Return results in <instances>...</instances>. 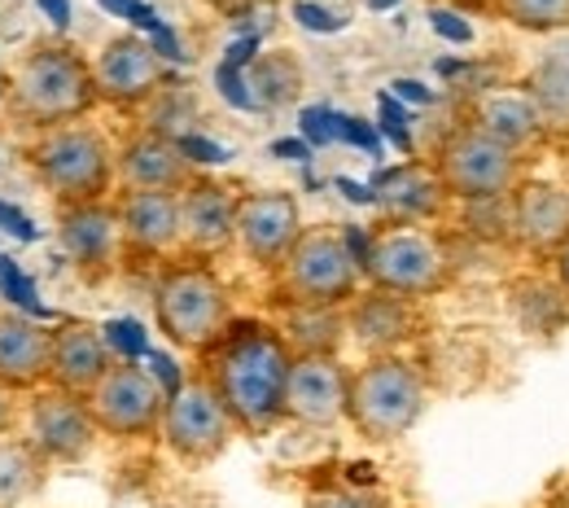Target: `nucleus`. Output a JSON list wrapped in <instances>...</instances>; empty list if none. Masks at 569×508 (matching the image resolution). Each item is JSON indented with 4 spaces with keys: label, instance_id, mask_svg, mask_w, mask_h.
<instances>
[{
    "label": "nucleus",
    "instance_id": "f257e3e1",
    "mask_svg": "<svg viewBox=\"0 0 569 508\" xmlns=\"http://www.w3.org/2000/svg\"><path fill=\"white\" fill-rule=\"evenodd\" d=\"M293 347L268 320H232L211 351H202V377L246 438L272 435L284 421V386Z\"/></svg>",
    "mask_w": 569,
    "mask_h": 508
},
{
    "label": "nucleus",
    "instance_id": "f03ea898",
    "mask_svg": "<svg viewBox=\"0 0 569 508\" xmlns=\"http://www.w3.org/2000/svg\"><path fill=\"white\" fill-rule=\"evenodd\" d=\"M0 106L13 123H22L31 132L88 119L101 106L92 58H83V49H74L71 40H36L4 71Z\"/></svg>",
    "mask_w": 569,
    "mask_h": 508
},
{
    "label": "nucleus",
    "instance_id": "7ed1b4c3",
    "mask_svg": "<svg viewBox=\"0 0 569 508\" xmlns=\"http://www.w3.org/2000/svg\"><path fill=\"white\" fill-rule=\"evenodd\" d=\"M153 320L171 347H180L189 356L211 351L223 338V329L237 320L232 293L223 286V277L214 272L211 259L176 255L162 263V272L153 281Z\"/></svg>",
    "mask_w": 569,
    "mask_h": 508
},
{
    "label": "nucleus",
    "instance_id": "20e7f679",
    "mask_svg": "<svg viewBox=\"0 0 569 508\" xmlns=\"http://www.w3.org/2000/svg\"><path fill=\"white\" fill-rule=\"evenodd\" d=\"M22 162L31 176L49 189L58 207H88V202H110L119 171H114V141L79 119L62 128H44L22 146Z\"/></svg>",
    "mask_w": 569,
    "mask_h": 508
},
{
    "label": "nucleus",
    "instance_id": "39448f33",
    "mask_svg": "<svg viewBox=\"0 0 569 508\" xmlns=\"http://www.w3.org/2000/svg\"><path fill=\"white\" fill-rule=\"evenodd\" d=\"M272 277H277L281 307H316V311H347L363 286L351 237L347 228H333V223L302 228Z\"/></svg>",
    "mask_w": 569,
    "mask_h": 508
},
{
    "label": "nucleus",
    "instance_id": "423d86ee",
    "mask_svg": "<svg viewBox=\"0 0 569 508\" xmlns=\"http://www.w3.org/2000/svg\"><path fill=\"white\" fill-rule=\"evenodd\" d=\"M359 272L372 290L408 298V302H426L451 286L456 259H451L447 241L426 223H381L363 241Z\"/></svg>",
    "mask_w": 569,
    "mask_h": 508
},
{
    "label": "nucleus",
    "instance_id": "0eeeda50",
    "mask_svg": "<svg viewBox=\"0 0 569 508\" xmlns=\"http://www.w3.org/2000/svg\"><path fill=\"white\" fill-rule=\"evenodd\" d=\"M429 390L421 368L412 360L395 356H368L351 368L347 386V421L368 442H399L412 435V426L426 417Z\"/></svg>",
    "mask_w": 569,
    "mask_h": 508
},
{
    "label": "nucleus",
    "instance_id": "6e6552de",
    "mask_svg": "<svg viewBox=\"0 0 569 508\" xmlns=\"http://www.w3.org/2000/svg\"><path fill=\"white\" fill-rule=\"evenodd\" d=\"M433 176L442 180L447 198L456 202H508L517 185L526 180V153L499 146L473 123H456L438 146H433Z\"/></svg>",
    "mask_w": 569,
    "mask_h": 508
},
{
    "label": "nucleus",
    "instance_id": "1a4fd4ad",
    "mask_svg": "<svg viewBox=\"0 0 569 508\" xmlns=\"http://www.w3.org/2000/svg\"><path fill=\"white\" fill-rule=\"evenodd\" d=\"M97 435L106 438H158L162 412H167V390L158 377L137 360H114L106 377L83 395Z\"/></svg>",
    "mask_w": 569,
    "mask_h": 508
},
{
    "label": "nucleus",
    "instance_id": "9d476101",
    "mask_svg": "<svg viewBox=\"0 0 569 508\" xmlns=\"http://www.w3.org/2000/svg\"><path fill=\"white\" fill-rule=\"evenodd\" d=\"M237 435H241L237 421L228 417V408L219 404V395L207 386L202 372L189 377V381H180V386L167 395V412H162L158 438H162L184 465H211V460H219V456L232 447Z\"/></svg>",
    "mask_w": 569,
    "mask_h": 508
},
{
    "label": "nucleus",
    "instance_id": "9b49d317",
    "mask_svg": "<svg viewBox=\"0 0 569 508\" xmlns=\"http://www.w3.org/2000/svg\"><path fill=\"white\" fill-rule=\"evenodd\" d=\"M92 79H97V101L114 110H141L171 83V71L167 58L153 49V40L123 31L106 40L101 53L92 58Z\"/></svg>",
    "mask_w": 569,
    "mask_h": 508
},
{
    "label": "nucleus",
    "instance_id": "f8f14e48",
    "mask_svg": "<svg viewBox=\"0 0 569 508\" xmlns=\"http://www.w3.org/2000/svg\"><path fill=\"white\" fill-rule=\"evenodd\" d=\"M22 438L40 451V460L53 465H79L97 447V426L83 404V395H67L58 386H40L27 404V430Z\"/></svg>",
    "mask_w": 569,
    "mask_h": 508
},
{
    "label": "nucleus",
    "instance_id": "ddd939ff",
    "mask_svg": "<svg viewBox=\"0 0 569 508\" xmlns=\"http://www.w3.org/2000/svg\"><path fill=\"white\" fill-rule=\"evenodd\" d=\"M298 232H302V207H298L293 193H284V189L241 193V202H237V250L254 268L277 272L284 255L293 250Z\"/></svg>",
    "mask_w": 569,
    "mask_h": 508
},
{
    "label": "nucleus",
    "instance_id": "4468645a",
    "mask_svg": "<svg viewBox=\"0 0 569 508\" xmlns=\"http://www.w3.org/2000/svg\"><path fill=\"white\" fill-rule=\"evenodd\" d=\"M58 241L88 286L110 281L123 259V228H119L114 198L88 202V207H58Z\"/></svg>",
    "mask_w": 569,
    "mask_h": 508
},
{
    "label": "nucleus",
    "instance_id": "2eb2a0df",
    "mask_svg": "<svg viewBox=\"0 0 569 508\" xmlns=\"http://www.w3.org/2000/svg\"><path fill=\"white\" fill-rule=\"evenodd\" d=\"M347 386L351 368L338 356H293L289 386H284V421L307 430H333L347 421Z\"/></svg>",
    "mask_w": 569,
    "mask_h": 508
},
{
    "label": "nucleus",
    "instance_id": "dca6fc26",
    "mask_svg": "<svg viewBox=\"0 0 569 508\" xmlns=\"http://www.w3.org/2000/svg\"><path fill=\"white\" fill-rule=\"evenodd\" d=\"M123 228V259L167 263L180 255V193L167 189H123L114 198Z\"/></svg>",
    "mask_w": 569,
    "mask_h": 508
},
{
    "label": "nucleus",
    "instance_id": "f3484780",
    "mask_svg": "<svg viewBox=\"0 0 569 508\" xmlns=\"http://www.w3.org/2000/svg\"><path fill=\"white\" fill-rule=\"evenodd\" d=\"M237 202L241 193L223 180L198 176L180 189V255L214 259L237 246Z\"/></svg>",
    "mask_w": 569,
    "mask_h": 508
},
{
    "label": "nucleus",
    "instance_id": "a211bd4d",
    "mask_svg": "<svg viewBox=\"0 0 569 508\" xmlns=\"http://www.w3.org/2000/svg\"><path fill=\"white\" fill-rule=\"evenodd\" d=\"M114 171L119 189H167L180 193L198 180V167L180 146V137L158 132V128H137L123 146L114 149Z\"/></svg>",
    "mask_w": 569,
    "mask_h": 508
},
{
    "label": "nucleus",
    "instance_id": "6ab92c4d",
    "mask_svg": "<svg viewBox=\"0 0 569 508\" xmlns=\"http://www.w3.org/2000/svg\"><path fill=\"white\" fill-rule=\"evenodd\" d=\"M508 237L530 255H557L569 237V189L552 180H521L508 198Z\"/></svg>",
    "mask_w": 569,
    "mask_h": 508
},
{
    "label": "nucleus",
    "instance_id": "aec40b11",
    "mask_svg": "<svg viewBox=\"0 0 569 508\" xmlns=\"http://www.w3.org/2000/svg\"><path fill=\"white\" fill-rule=\"evenodd\" d=\"M49 356H53V329L36 325L22 311H0V390L36 395L49 386Z\"/></svg>",
    "mask_w": 569,
    "mask_h": 508
},
{
    "label": "nucleus",
    "instance_id": "412c9836",
    "mask_svg": "<svg viewBox=\"0 0 569 508\" xmlns=\"http://www.w3.org/2000/svg\"><path fill=\"white\" fill-rule=\"evenodd\" d=\"M114 363L110 342L101 338L97 325L83 320H67L53 329V356H49V386L67 390V395H88L106 368Z\"/></svg>",
    "mask_w": 569,
    "mask_h": 508
},
{
    "label": "nucleus",
    "instance_id": "4be33fe9",
    "mask_svg": "<svg viewBox=\"0 0 569 508\" xmlns=\"http://www.w3.org/2000/svg\"><path fill=\"white\" fill-rule=\"evenodd\" d=\"M347 329L359 338V347H368V356H395L399 342L417 338V302L381 290L356 293L347 307Z\"/></svg>",
    "mask_w": 569,
    "mask_h": 508
},
{
    "label": "nucleus",
    "instance_id": "5701e85b",
    "mask_svg": "<svg viewBox=\"0 0 569 508\" xmlns=\"http://www.w3.org/2000/svg\"><path fill=\"white\" fill-rule=\"evenodd\" d=\"M465 123L482 128L487 137H496L499 146L517 149V153H526L530 146L543 141V123H539V110H535L526 88H491V92H482L469 106Z\"/></svg>",
    "mask_w": 569,
    "mask_h": 508
},
{
    "label": "nucleus",
    "instance_id": "b1692460",
    "mask_svg": "<svg viewBox=\"0 0 569 508\" xmlns=\"http://www.w3.org/2000/svg\"><path fill=\"white\" fill-rule=\"evenodd\" d=\"M377 202L390 216L386 223H426V219H433L442 211L447 189H442V180L433 176L429 162H403V167H395V171L381 176Z\"/></svg>",
    "mask_w": 569,
    "mask_h": 508
},
{
    "label": "nucleus",
    "instance_id": "393cba45",
    "mask_svg": "<svg viewBox=\"0 0 569 508\" xmlns=\"http://www.w3.org/2000/svg\"><path fill=\"white\" fill-rule=\"evenodd\" d=\"M49 482V465L27 438L0 435V508L27 505Z\"/></svg>",
    "mask_w": 569,
    "mask_h": 508
},
{
    "label": "nucleus",
    "instance_id": "a878e982",
    "mask_svg": "<svg viewBox=\"0 0 569 508\" xmlns=\"http://www.w3.org/2000/svg\"><path fill=\"white\" fill-rule=\"evenodd\" d=\"M293 356H338L347 333V311H316V307H284V325H277Z\"/></svg>",
    "mask_w": 569,
    "mask_h": 508
},
{
    "label": "nucleus",
    "instance_id": "bb28decb",
    "mask_svg": "<svg viewBox=\"0 0 569 508\" xmlns=\"http://www.w3.org/2000/svg\"><path fill=\"white\" fill-rule=\"evenodd\" d=\"M521 88L530 92V101H535V110H539L543 137L569 141V67H561V62H543Z\"/></svg>",
    "mask_w": 569,
    "mask_h": 508
},
{
    "label": "nucleus",
    "instance_id": "cd10ccee",
    "mask_svg": "<svg viewBox=\"0 0 569 508\" xmlns=\"http://www.w3.org/2000/svg\"><path fill=\"white\" fill-rule=\"evenodd\" d=\"M503 22L521 27V31H566L569 27V0H491Z\"/></svg>",
    "mask_w": 569,
    "mask_h": 508
},
{
    "label": "nucleus",
    "instance_id": "c85d7f7f",
    "mask_svg": "<svg viewBox=\"0 0 569 508\" xmlns=\"http://www.w3.org/2000/svg\"><path fill=\"white\" fill-rule=\"evenodd\" d=\"M433 27H438L447 40H469V27L456 22V13H442V9H438V13H433Z\"/></svg>",
    "mask_w": 569,
    "mask_h": 508
},
{
    "label": "nucleus",
    "instance_id": "c756f323",
    "mask_svg": "<svg viewBox=\"0 0 569 508\" xmlns=\"http://www.w3.org/2000/svg\"><path fill=\"white\" fill-rule=\"evenodd\" d=\"M552 272H557V286H561L566 298H569V237L561 241V250L552 255Z\"/></svg>",
    "mask_w": 569,
    "mask_h": 508
},
{
    "label": "nucleus",
    "instance_id": "7c9ffc66",
    "mask_svg": "<svg viewBox=\"0 0 569 508\" xmlns=\"http://www.w3.org/2000/svg\"><path fill=\"white\" fill-rule=\"evenodd\" d=\"M40 9L53 18L58 31H67V22H71V4H67V0H40Z\"/></svg>",
    "mask_w": 569,
    "mask_h": 508
},
{
    "label": "nucleus",
    "instance_id": "2f4dec72",
    "mask_svg": "<svg viewBox=\"0 0 569 508\" xmlns=\"http://www.w3.org/2000/svg\"><path fill=\"white\" fill-rule=\"evenodd\" d=\"M0 223H4V232H18V237H31V228H27V219L18 216L13 207H0Z\"/></svg>",
    "mask_w": 569,
    "mask_h": 508
},
{
    "label": "nucleus",
    "instance_id": "473e14b6",
    "mask_svg": "<svg viewBox=\"0 0 569 508\" xmlns=\"http://www.w3.org/2000/svg\"><path fill=\"white\" fill-rule=\"evenodd\" d=\"M101 9H110V13H123V18H128V9H132V0H101Z\"/></svg>",
    "mask_w": 569,
    "mask_h": 508
},
{
    "label": "nucleus",
    "instance_id": "72a5a7b5",
    "mask_svg": "<svg viewBox=\"0 0 569 508\" xmlns=\"http://www.w3.org/2000/svg\"><path fill=\"white\" fill-rule=\"evenodd\" d=\"M386 4H395V0H372V9H386Z\"/></svg>",
    "mask_w": 569,
    "mask_h": 508
},
{
    "label": "nucleus",
    "instance_id": "f704fd0d",
    "mask_svg": "<svg viewBox=\"0 0 569 508\" xmlns=\"http://www.w3.org/2000/svg\"><path fill=\"white\" fill-rule=\"evenodd\" d=\"M329 508H363V505H351V500H342V505H329Z\"/></svg>",
    "mask_w": 569,
    "mask_h": 508
},
{
    "label": "nucleus",
    "instance_id": "c9c22d12",
    "mask_svg": "<svg viewBox=\"0 0 569 508\" xmlns=\"http://www.w3.org/2000/svg\"><path fill=\"white\" fill-rule=\"evenodd\" d=\"M460 4H482V0H460ZM487 4H491V0H487Z\"/></svg>",
    "mask_w": 569,
    "mask_h": 508
}]
</instances>
